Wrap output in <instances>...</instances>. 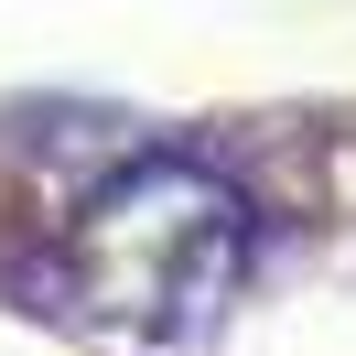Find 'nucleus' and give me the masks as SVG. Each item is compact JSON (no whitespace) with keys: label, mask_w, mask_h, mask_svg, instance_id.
Masks as SVG:
<instances>
[{"label":"nucleus","mask_w":356,"mask_h":356,"mask_svg":"<svg viewBox=\"0 0 356 356\" xmlns=\"http://www.w3.org/2000/svg\"><path fill=\"white\" fill-rule=\"evenodd\" d=\"M248 270V205L205 162H130L76 205L65 238V302L119 356H195L227 324V291Z\"/></svg>","instance_id":"1"}]
</instances>
